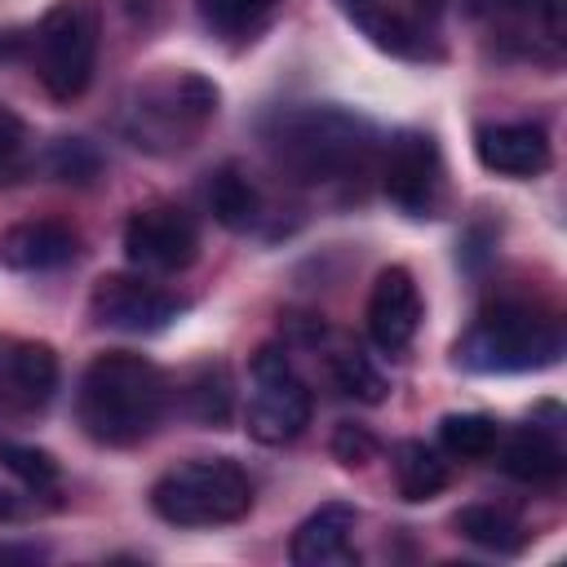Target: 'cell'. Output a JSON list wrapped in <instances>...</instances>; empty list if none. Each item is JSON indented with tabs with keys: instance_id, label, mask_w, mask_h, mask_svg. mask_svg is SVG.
<instances>
[{
	"instance_id": "cell-1",
	"label": "cell",
	"mask_w": 567,
	"mask_h": 567,
	"mask_svg": "<svg viewBox=\"0 0 567 567\" xmlns=\"http://www.w3.org/2000/svg\"><path fill=\"white\" fill-rule=\"evenodd\" d=\"M261 142L275 168L301 186L354 182L381 155V137L368 115L346 106H319V102L279 106L275 115H266Z\"/></svg>"
},
{
	"instance_id": "cell-2",
	"label": "cell",
	"mask_w": 567,
	"mask_h": 567,
	"mask_svg": "<svg viewBox=\"0 0 567 567\" xmlns=\"http://www.w3.org/2000/svg\"><path fill=\"white\" fill-rule=\"evenodd\" d=\"M168 394H173L168 377L151 359L133 350H106L80 377L75 416L93 443L133 447L159 430L168 412Z\"/></svg>"
},
{
	"instance_id": "cell-3",
	"label": "cell",
	"mask_w": 567,
	"mask_h": 567,
	"mask_svg": "<svg viewBox=\"0 0 567 567\" xmlns=\"http://www.w3.org/2000/svg\"><path fill=\"white\" fill-rule=\"evenodd\" d=\"M563 328L554 315L527 301H496L487 306L456 341L452 359L465 372H536L558 363Z\"/></svg>"
},
{
	"instance_id": "cell-4",
	"label": "cell",
	"mask_w": 567,
	"mask_h": 567,
	"mask_svg": "<svg viewBox=\"0 0 567 567\" xmlns=\"http://www.w3.org/2000/svg\"><path fill=\"white\" fill-rule=\"evenodd\" d=\"M151 509L173 527H221L252 509V478L230 456H190L151 487Z\"/></svg>"
},
{
	"instance_id": "cell-5",
	"label": "cell",
	"mask_w": 567,
	"mask_h": 567,
	"mask_svg": "<svg viewBox=\"0 0 567 567\" xmlns=\"http://www.w3.org/2000/svg\"><path fill=\"white\" fill-rule=\"evenodd\" d=\"M217 84L199 71H168L151 84H142L124 111V133L133 146L168 155L199 137V128L217 115Z\"/></svg>"
},
{
	"instance_id": "cell-6",
	"label": "cell",
	"mask_w": 567,
	"mask_h": 567,
	"mask_svg": "<svg viewBox=\"0 0 567 567\" xmlns=\"http://www.w3.org/2000/svg\"><path fill=\"white\" fill-rule=\"evenodd\" d=\"M102 44V13L93 0H58L35 31L27 35V53L35 66V80L49 97L71 102L89 89Z\"/></svg>"
},
{
	"instance_id": "cell-7",
	"label": "cell",
	"mask_w": 567,
	"mask_h": 567,
	"mask_svg": "<svg viewBox=\"0 0 567 567\" xmlns=\"http://www.w3.org/2000/svg\"><path fill=\"white\" fill-rule=\"evenodd\" d=\"M244 425L266 447H284L310 425V390L292 372L284 346H261L252 354V390H248Z\"/></svg>"
},
{
	"instance_id": "cell-8",
	"label": "cell",
	"mask_w": 567,
	"mask_h": 567,
	"mask_svg": "<svg viewBox=\"0 0 567 567\" xmlns=\"http://www.w3.org/2000/svg\"><path fill=\"white\" fill-rule=\"evenodd\" d=\"M381 190L408 217H439L443 208V155L421 128H403L381 146Z\"/></svg>"
},
{
	"instance_id": "cell-9",
	"label": "cell",
	"mask_w": 567,
	"mask_h": 567,
	"mask_svg": "<svg viewBox=\"0 0 567 567\" xmlns=\"http://www.w3.org/2000/svg\"><path fill=\"white\" fill-rule=\"evenodd\" d=\"M124 257L137 275H177L199 257V226L177 204H142L124 221Z\"/></svg>"
},
{
	"instance_id": "cell-10",
	"label": "cell",
	"mask_w": 567,
	"mask_h": 567,
	"mask_svg": "<svg viewBox=\"0 0 567 567\" xmlns=\"http://www.w3.org/2000/svg\"><path fill=\"white\" fill-rule=\"evenodd\" d=\"M182 310H186V297L151 284L146 275H102L89 292L93 323H102L111 332H133V337L168 328Z\"/></svg>"
},
{
	"instance_id": "cell-11",
	"label": "cell",
	"mask_w": 567,
	"mask_h": 567,
	"mask_svg": "<svg viewBox=\"0 0 567 567\" xmlns=\"http://www.w3.org/2000/svg\"><path fill=\"white\" fill-rule=\"evenodd\" d=\"M341 9L372 35V44L403 53V58H430L439 40V0H341Z\"/></svg>"
},
{
	"instance_id": "cell-12",
	"label": "cell",
	"mask_w": 567,
	"mask_h": 567,
	"mask_svg": "<svg viewBox=\"0 0 567 567\" xmlns=\"http://www.w3.org/2000/svg\"><path fill=\"white\" fill-rule=\"evenodd\" d=\"M58 394V354L31 337H0V408L44 412Z\"/></svg>"
},
{
	"instance_id": "cell-13",
	"label": "cell",
	"mask_w": 567,
	"mask_h": 567,
	"mask_svg": "<svg viewBox=\"0 0 567 567\" xmlns=\"http://www.w3.org/2000/svg\"><path fill=\"white\" fill-rule=\"evenodd\" d=\"M421 288L412 279L408 266H385L368 292V337L377 350L385 354H399L412 346L416 328H421Z\"/></svg>"
},
{
	"instance_id": "cell-14",
	"label": "cell",
	"mask_w": 567,
	"mask_h": 567,
	"mask_svg": "<svg viewBox=\"0 0 567 567\" xmlns=\"http://www.w3.org/2000/svg\"><path fill=\"white\" fill-rule=\"evenodd\" d=\"M474 155L483 168L501 177H540L554 159L549 133L532 120H505V124H483L474 133Z\"/></svg>"
},
{
	"instance_id": "cell-15",
	"label": "cell",
	"mask_w": 567,
	"mask_h": 567,
	"mask_svg": "<svg viewBox=\"0 0 567 567\" xmlns=\"http://www.w3.org/2000/svg\"><path fill=\"white\" fill-rule=\"evenodd\" d=\"M354 527H359V509L346 501H328L301 518L288 554L297 567H346L354 563Z\"/></svg>"
},
{
	"instance_id": "cell-16",
	"label": "cell",
	"mask_w": 567,
	"mask_h": 567,
	"mask_svg": "<svg viewBox=\"0 0 567 567\" xmlns=\"http://www.w3.org/2000/svg\"><path fill=\"white\" fill-rule=\"evenodd\" d=\"M75 252H80V235L58 217L13 221L0 235V266L4 270H22V275L58 270V266L75 261Z\"/></svg>"
},
{
	"instance_id": "cell-17",
	"label": "cell",
	"mask_w": 567,
	"mask_h": 567,
	"mask_svg": "<svg viewBox=\"0 0 567 567\" xmlns=\"http://www.w3.org/2000/svg\"><path fill=\"white\" fill-rule=\"evenodd\" d=\"M501 452V470L518 483H532V487H549L563 478V465H567V452H563V430L558 425H540V421H527L523 430H514L509 439L501 434L496 443Z\"/></svg>"
},
{
	"instance_id": "cell-18",
	"label": "cell",
	"mask_w": 567,
	"mask_h": 567,
	"mask_svg": "<svg viewBox=\"0 0 567 567\" xmlns=\"http://www.w3.org/2000/svg\"><path fill=\"white\" fill-rule=\"evenodd\" d=\"M204 199H208V213L226 226V230H252L261 221V190L257 182L239 168V164H221L208 186H204Z\"/></svg>"
},
{
	"instance_id": "cell-19",
	"label": "cell",
	"mask_w": 567,
	"mask_h": 567,
	"mask_svg": "<svg viewBox=\"0 0 567 567\" xmlns=\"http://www.w3.org/2000/svg\"><path fill=\"white\" fill-rule=\"evenodd\" d=\"M390 474H394V487H399L403 501H434L447 487V461L430 443H421V439L394 443Z\"/></svg>"
},
{
	"instance_id": "cell-20",
	"label": "cell",
	"mask_w": 567,
	"mask_h": 567,
	"mask_svg": "<svg viewBox=\"0 0 567 567\" xmlns=\"http://www.w3.org/2000/svg\"><path fill=\"white\" fill-rule=\"evenodd\" d=\"M452 523L465 540H474L478 549H492V554H518L523 540H527L523 523L509 509H496V505H465Z\"/></svg>"
},
{
	"instance_id": "cell-21",
	"label": "cell",
	"mask_w": 567,
	"mask_h": 567,
	"mask_svg": "<svg viewBox=\"0 0 567 567\" xmlns=\"http://www.w3.org/2000/svg\"><path fill=\"white\" fill-rule=\"evenodd\" d=\"M439 443L447 456H461V461H487L496 456V443H501V425L483 412H447L439 421Z\"/></svg>"
},
{
	"instance_id": "cell-22",
	"label": "cell",
	"mask_w": 567,
	"mask_h": 567,
	"mask_svg": "<svg viewBox=\"0 0 567 567\" xmlns=\"http://www.w3.org/2000/svg\"><path fill=\"white\" fill-rule=\"evenodd\" d=\"M328 372H332V385L359 403H381L385 399V377L372 368V359L359 350V346H337L328 354Z\"/></svg>"
},
{
	"instance_id": "cell-23",
	"label": "cell",
	"mask_w": 567,
	"mask_h": 567,
	"mask_svg": "<svg viewBox=\"0 0 567 567\" xmlns=\"http://www.w3.org/2000/svg\"><path fill=\"white\" fill-rule=\"evenodd\" d=\"M195 4H199L204 27L217 31V35H226V40L248 35L252 27H261L279 9V0H195Z\"/></svg>"
},
{
	"instance_id": "cell-24",
	"label": "cell",
	"mask_w": 567,
	"mask_h": 567,
	"mask_svg": "<svg viewBox=\"0 0 567 567\" xmlns=\"http://www.w3.org/2000/svg\"><path fill=\"white\" fill-rule=\"evenodd\" d=\"M182 394H186L190 416L204 421V425H221L226 412H230V377H226L221 363H204Z\"/></svg>"
},
{
	"instance_id": "cell-25",
	"label": "cell",
	"mask_w": 567,
	"mask_h": 567,
	"mask_svg": "<svg viewBox=\"0 0 567 567\" xmlns=\"http://www.w3.org/2000/svg\"><path fill=\"white\" fill-rule=\"evenodd\" d=\"M483 9L492 18H505L514 22L518 31H532V44L545 40V44H558V0H483Z\"/></svg>"
},
{
	"instance_id": "cell-26",
	"label": "cell",
	"mask_w": 567,
	"mask_h": 567,
	"mask_svg": "<svg viewBox=\"0 0 567 567\" xmlns=\"http://www.w3.org/2000/svg\"><path fill=\"white\" fill-rule=\"evenodd\" d=\"M0 465L9 474H18L27 487H53L58 483V461L44 452V447H31V443H13V439H0Z\"/></svg>"
},
{
	"instance_id": "cell-27",
	"label": "cell",
	"mask_w": 567,
	"mask_h": 567,
	"mask_svg": "<svg viewBox=\"0 0 567 567\" xmlns=\"http://www.w3.org/2000/svg\"><path fill=\"white\" fill-rule=\"evenodd\" d=\"M49 173L62 177V182H89L97 173V151L84 142V137H58L44 155Z\"/></svg>"
},
{
	"instance_id": "cell-28",
	"label": "cell",
	"mask_w": 567,
	"mask_h": 567,
	"mask_svg": "<svg viewBox=\"0 0 567 567\" xmlns=\"http://www.w3.org/2000/svg\"><path fill=\"white\" fill-rule=\"evenodd\" d=\"M332 456L346 465V470H363L372 456H377V439L363 430V425H337V434H332Z\"/></svg>"
},
{
	"instance_id": "cell-29",
	"label": "cell",
	"mask_w": 567,
	"mask_h": 567,
	"mask_svg": "<svg viewBox=\"0 0 567 567\" xmlns=\"http://www.w3.org/2000/svg\"><path fill=\"white\" fill-rule=\"evenodd\" d=\"M22 146H27V124L9 106H0V168H13L22 159Z\"/></svg>"
},
{
	"instance_id": "cell-30",
	"label": "cell",
	"mask_w": 567,
	"mask_h": 567,
	"mask_svg": "<svg viewBox=\"0 0 567 567\" xmlns=\"http://www.w3.org/2000/svg\"><path fill=\"white\" fill-rule=\"evenodd\" d=\"M22 53H27V35L22 31H0V62L22 58Z\"/></svg>"
},
{
	"instance_id": "cell-31",
	"label": "cell",
	"mask_w": 567,
	"mask_h": 567,
	"mask_svg": "<svg viewBox=\"0 0 567 567\" xmlns=\"http://www.w3.org/2000/svg\"><path fill=\"white\" fill-rule=\"evenodd\" d=\"M13 509H18V505H13V496L0 487V523H9V518H13Z\"/></svg>"
}]
</instances>
